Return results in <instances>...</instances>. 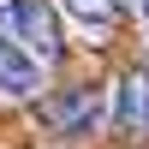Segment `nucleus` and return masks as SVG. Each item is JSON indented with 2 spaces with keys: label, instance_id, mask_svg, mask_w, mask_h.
<instances>
[{
  "label": "nucleus",
  "instance_id": "f257e3e1",
  "mask_svg": "<svg viewBox=\"0 0 149 149\" xmlns=\"http://www.w3.org/2000/svg\"><path fill=\"white\" fill-rule=\"evenodd\" d=\"M0 30H12L30 54L54 60L60 54V18L48 0H0Z\"/></svg>",
  "mask_w": 149,
  "mask_h": 149
},
{
  "label": "nucleus",
  "instance_id": "f03ea898",
  "mask_svg": "<svg viewBox=\"0 0 149 149\" xmlns=\"http://www.w3.org/2000/svg\"><path fill=\"white\" fill-rule=\"evenodd\" d=\"M0 90L6 95H36L42 90V54H30L12 30H0Z\"/></svg>",
  "mask_w": 149,
  "mask_h": 149
},
{
  "label": "nucleus",
  "instance_id": "7ed1b4c3",
  "mask_svg": "<svg viewBox=\"0 0 149 149\" xmlns=\"http://www.w3.org/2000/svg\"><path fill=\"white\" fill-rule=\"evenodd\" d=\"M42 119L54 131H66V137H78V131H90L95 119H102V95L95 90H66V95H54V102L42 107Z\"/></svg>",
  "mask_w": 149,
  "mask_h": 149
},
{
  "label": "nucleus",
  "instance_id": "20e7f679",
  "mask_svg": "<svg viewBox=\"0 0 149 149\" xmlns=\"http://www.w3.org/2000/svg\"><path fill=\"white\" fill-rule=\"evenodd\" d=\"M113 119H119L125 131H149V72H131V78L119 84Z\"/></svg>",
  "mask_w": 149,
  "mask_h": 149
},
{
  "label": "nucleus",
  "instance_id": "39448f33",
  "mask_svg": "<svg viewBox=\"0 0 149 149\" xmlns=\"http://www.w3.org/2000/svg\"><path fill=\"white\" fill-rule=\"evenodd\" d=\"M72 12H78L84 24H119V12H125V0H66Z\"/></svg>",
  "mask_w": 149,
  "mask_h": 149
},
{
  "label": "nucleus",
  "instance_id": "423d86ee",
  "mask_svg": "<svg viewBox=\"0 0 149 149\" xmlns=\"http://www.w3.org/2000/svg\"><path fill=\"white\" fill-rule=\"evenodd\" d=\"M143 24H149V0H143Z\"/></svg>",
  "mask_w": 149,
  "mask_h": 149
}]
</instances>
